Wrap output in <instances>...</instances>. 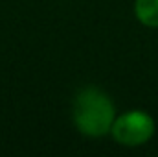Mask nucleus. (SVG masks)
I'll list each match as a JSON object with an SVG mask.
<instances>
[{"mask_svg": "<svg viewBox=\"0 0 158 157\" xmlns=\"http://www.w3.org/2000/svg\"><path fill=\"white\" fill-rule=\"evenodd\" d=\"M72 118L79 133L86 137H103L110 133L116 120V107L105 91L85 87L74 98Z\"/></svg>", "mask_w": 158, "mask_h": 157, "instance_id": "obj_1", "label": "nucleus"}, {"mask_svg": "<svg viewBox=\"0 0 158 157\" xmlns=\"http://www.w3.org/2000/svg\"><path fill=\"white\" fill-rule=\"evenodd\" d=\"M110 135L121 146H142L155 135V120L140 109L121 113L110 128Z\"/></svg>", "mask_w": 158, "mask_h": 157, "instance_id": "obj_2", "label": "nucleus"}, {"mask_svg": "<svg viewBox=\"0 0 158 157\" xmlns=\"http://www.w3.org/2000/svg\"><path fill=\"white\" fill-rule=\"evenodd\" d=\"M134 15L143 26L158 28V0H136Z\"/></svg>", "mask_w": 158, "mask_h": 157, "instance_id": "obj_3", "label": "nucleus"}]
</instances>
